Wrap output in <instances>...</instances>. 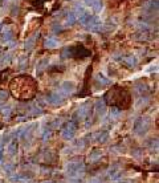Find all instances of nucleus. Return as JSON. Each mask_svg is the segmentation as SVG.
I'll list each match as a JSON object with an SVG mask.
<instances>
[{"label":"nucleus","mask_w":159,"mask_h":183,"mask_svg":"<svg viewBox=\"0 0 159 183\" xmlns=\"http://www.w3.org/2000/svg\"><path fill=\"white\" fill-rule=\"evenodd\" d=\"M11 90L19 100H29L35 97L37 86H36V81L30 76L21 74L11 81Z\"/></svg>","instance_id":"1"},{"label":"nucleus","mask_w":159,"mask_h":183,"mask_svg":"<svg viewBox=\"0 0 159 183\" xmlns=\"http://www.w3.org/2000/svg\"><path fill=\"white\" fill-rule=\"evenodd\" d=\"M103 100L106 101L109 100V104L113 105V108H117V109H126L131 104L130 94L125 89H121V88H114L113 90H110L105 96Z\"/></svg>","instance_id":"2"},{"label":"nucleus","mask_w":159,"mask_h":183,"mask_svg":"<svg viewBox=\"0 0 159 183\" xmlns=\"http://www.w3.org/2000/svg\"><path fill=\"white\" fill-rule=\"evenodd\" d=\"M90 55V51L86 49L84 45H72V46H66L62 49L61 56L65 58L69 57H74V58H84L88 57Z\"/></svg>","instance_id":"3"},{"label":"nucleus","mask_w":159,"mask_h":183,"mask_svg":"<svg viewBox=\"0 0 159 183\" xmlns=\"http://www.w3.org/2000/svg\"><path fill=\"white\" fill-rule=\"evenodd\" d=\"M150 126H151V120L149 118V117H139L138 120L135 121V123H134V133H135L137 135H145L146 133L150 130Z\"/></svg>","instance_id":"4"},{"label":"nucleus","mask_w":159,"mask_h":183,"mask_svg":"<svg viewBox=\"0 0 159 183\" xmlns=\"http://www.w3.org/2000/svg\"><path fill=\"white\" fill-rule=\"evenodd\" d=\"M77 125L78 123L74 122L73 120L69 121V122L62 128V130H61V137L64 139H72L74 137L76 131H77Z\"/></svg>","instance_id":"5"},{"label":"nucleus","mask_w":159,"mask_h":183,"mask_svg":"<svg viewBox=\"0 0 159 183\" xmlns=\"http://www.w3.org/2000/svg\"><path fill=\"white\" fill-rule=\"evenodd\" d=\"M66 101V97L62 94V93L57 92V93H51L49 96H47V102L53 106H60L64 102Z\"/></svg>","instance_id":"6"},{"label":"nucleus","mask_w":159,"mask_h":183,"mask_svg":"<svg viewBox=\"0 0 159 183\" xmlns=\"http://www.w3.org/2000/svg\"><path fill=\"white\" fill-rule=\"evenodd\" d=\"M66 171L70 176H76V175H80V173L84 171V165L80 162H70L68 163L66 166Z\"/></svg>","instance_id":"7"},{"label":"nucleus","mask_w":159,"mask_h":183,"mask_svg":"<svg viewBox=\"0 0 159 183\" xmlns=\"http://www.w3.org/2000/svg\"><path fill=\"white\" fill-rule=\"evenodd\" d=\"M74 90H76V85L72 81H65L62 85L60 86V93H62L65 97L68 94H72Z\"/></svg>","instance_id":"8"},{"label":"nucleus","mask_w":159,"mask_h":183,"mask_svg":"<svg viewBox=\"0 0 159 183\" xmlns=\"http://www.w3.org/2000/svg\"><path fill=\"white\" fill-rule=\"evenodd\" d=\"M121 64L122 65H125L126 68H135L137 66V58L134 57L133 55H129V56H126V57H122L121 58Z\"/></svg>","instance_id":"9"},{"label":"nucleus","mask_w":159,"mask_h":183,"mask_svg":"<svg viewBox=\"0 0 159 183\" xmlns=\"http://www.w3.org/2000/svg\"><path fill=\"white\" fill-rule=\"evenodd\" d=\"M77 20H78V17L74 15V12L70 11L69 13L65 16V21H64V25H65V27H73L76 23H77Z\"/></svg>","instance_id":"10"},{"label":"nucleus","mask_w":159,"mask_h":183,"mask_svg":"<svg viewBox=\"0 0 159 183\" xmlns=\"http://www.w3.org/2000/svg\"><path fill=\"white\" fill-rule=\"evenodd\" d=\"M94 137H96L94 139H96L98 143H105L109 138V133L106 131V130H101V131H97L96 134H94Z\"/></svg>","instance_id":"11"},{"label":"nucleus","mask_w":159,"mask_h":183,"mask_svg":"<svg viewBox=\"0 0 159 183\" xmlns=\"http://www.w3.org/2000/svg\"><path fill=\"white\" fill-rule=\"evenodd\" d=\"M57 45H59V40L53 36L45 39V41H44V46L47 49H54V48H57Z\"/></svg>","instance_id":"12"},{"label":"nucleus","mask_w":159,"mask_h":183,"mask_svg":"<svg viewBox=\"0 0 159 183\" xmlns=\"http://www.w3.org/2000/svg\"><path fill=\"white\" fill-rule=\"evenodd\" d=\"M37 36H39V32H35L33 35H30L28 39H27V41H25V49H27V51H30V49H32L33 46H35Z\"/></svg>","instance_id":"13"},{"label":"nucleus","mask_w":159,"mask_h":183,"mask_svg":"<svg viewBox=\"0 0 159 183\" xmlns=\"http://www.w3.org/2000/svg\"><path fill=\"white\" fill-rule=\"evenodd\" d=\"M101 157H102V151H101L100 149H94V150H91V153L89 154V161L90 162H96V161H98Z\"/></svg>","instance_id":"14"},{"label":"nucleus","mask_w":159,"mask_h":183,"mask_svg":"<svg viewBox=\"0 0 159 183\" xmlns=\"http://www.w3.org/2000/svg\"><path fill=\"white\" fill-rule=\"evenodd\" d=\"M105 109H106V106H105V100H98V101H97L96 110H97V113H98L100 117H102L103 114H105Z\"/></svg>","instance_id":"15"},{"label":"nucleus","mask_w":159,"mask_h":183,"mask_svg":"<svg viewBox=\"0 0 159 183\" xmlns=\"http://www.w3.org/2000/svg\"><path fill=\"white\" fill-rule=\"evenodd\" d=\"M7 151H8V154H10V155H16V153H17V142L15 141V139L11 142L10 145H8Z\"/></svg>","instance_id":"16"},{"label":"nucleus","mask_w":159,"mask_h":183,"mask_svg":"<svg viewBox=\"0 0 159 183\" xmlns=\"http://www.w3.org/2000/svg\"><path fill=\"white\" fill-rule=\"evenodd\" d=\"M13 39V32H12L11 29H5L4 33H3V41H11V40Z\"/></svg>","instance_id":"17"},{"label":"nucleus","mask_w":159,"mask_h":183,"mask_svg":"<svg viewBox=\"0 0 159 183\" xmlns=\"http://www.w3.org/2000/svg\"><path fill=\"white\" fill-rule=\"evenodd\" d=\"M73 12H74V15H76L77 17H78V16L81 17L82 15L85 13V9H84V7H82L81 4H76V7H74V9H73Z\"/></svg>","instance_id":"18"},{"label":"nucleus","mask_w":159,"mask_h":183,"mask_svg":"<svg viewBox=\"0 0 159 183\" xmlns=\"http://www.w3.org/2000/svg\"><path fill=\"white\" fill-rule=\"evenodd\" d=\"M97 80L102 82L103 85H109V84H110V80L108 78V77L103 76V73H98V74H97Z\"/></svg>","instance_id":"19"},{"label":"nucleus","mask_w":159,"mask_h":183,"mask_svg":"<svg viewBox=\"0 0 159 183\" xmlns=\"http://www.w3.org/2000/svg\"><path fill=\"white\" fill-rule=\"evenodd\" d=\"M47 66H48V58H44V60H41L37 65V72H41V70Z\"/></svg>","instance_id":"20"},{"label":"nucleus","mask_w":159,"mask_h":183,"mask_svg":"<svg viewBox=\"0 0 159 183\" xmlns=\"http://www.w3.org/2000/svg\"><path fill=\"white\" fill-rule=\"evenodd\" d=\"M52 135V131L49 129H45L44 131H42V139H44V141H47V139H49V137Z\"/></svg>","instance_id":"21"},{"label":"nucleus","mask_w":159,"mask_h":183,"mask_svg":"<svg viewBox=\"0 0 159 183\" xmlns=\"http://www.w3.org/2000/svg\"><path fill=\"white\" fill-rule=\"evenodd\" d=\"M7 98H8V93L4 92V90H0V101L4 102Z\"/></svg>","instance_id":"22"},{"label":"nucleus","mask_w":159,"mask_h":183,"mask_svg":"<svg viewBox=\"0 0 159 183\" xmlns=\"http://www.w3.org/2000/svg\"><path fill=\"white\" fill-rule=\"evenodd\" d=\"M4 139L3 141H0V163H1V161H3V150H4Z\"/></svg>","instance_id":"23"},{"label":"nucleus","mask_w":159,"mask_h":183,"mask_svg":"<svg viewBox=\"0 0 159 183\" xmlns=\"http://www.w3.org/2000/svg\"><path fill=\"white\" fill-rule=\"evenodd\" d=\"M84 1H85V4H86V5H89V7H93V5L96 4L98 0H84Z\"/></svg>","instance_id":"24"},{"label":"nucleus","mask_w":159,"mask_h":183,"mask_svg":"<svg viewBox=\"0 0 159 183\" xmlns=\"http://www.w3.org/2000/svg\"><path fill=\"white\" fill-rule=\"evenodd\" d=\"M1 111H3V113H4V114H7V116H10V114H11V108H10V106H7V108H3Z\"/></svg>","instance_id":"25"},{"label":"nucleus","mask_w":159,"mask_h":183,"mask_svg":"<svg viewBox=\"0 0 159 183\" xmlns=\"http://www.w3.org/2000/svg\"><path fill=\"white\" fill-rule=\"evenodd\" d=\"M89 183H100L98 181H97V179H93V181H90Z\"/></svg>","instance_id":"26"},{"label":"nucleus","mask_w":159,"mask_h":183,"mask_svg":"<svg viewBox=\"0 0 159 183\" xmlns=\"http://www.w3.org/2000/svg\"><path fill=\"white\" fill-rule=\"evenodd\" d=\"M1 28H3V24H0V29H1Z\"/></svg>","instance_id":"27"}]
</instances>
